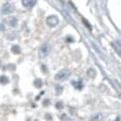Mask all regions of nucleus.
<instances>
[{
  "label": "nucleus",
  "mask_w": 121,
  "mask_h": 121,
  "mask_svg": "<svg viewBox=\"0 0 121 121\" xmlns=\"http://www.w3.org/2000/svg\"><path fill=\"white\" fill-rule=\"evenodd\" d=\"M70 74H71L70 70L67 69V68H64V69L59 71V72L55 75L54 78H55L56 80H65V79H67V78L69 77Z\"/></svg>",
  "instance_id": "f257e3e1"
},
{
  "label": "nucleus",
  "mask_w": 121,
  "mask_h": 121,
  "mask_svg": "<svg viewBox=\"0 0 121 121\" xmlns=\"http://www.w3.org/2000/svg\"><path fill=\"white\" fill-rule=\"evenodd\" d=\"M49 51H50V46L48 43H44L39 49V57L40 58H46L48 55Z\"/></svg>",
  "instance_id": "f03ea898"
},
{
  "label": "nucleus",
  "mask_w": 121,
  "mask_h": 121,
  "mask_svg": "<svg viewBox=\"0 0 121 121\" xmlns=\"http://www.w3.org/2000/svg\"><path fill=\"white\" fill-rule=\"evenodd\" d=\"M59 20H58V17L55 15H51V16H48L47 18V23L48 25H49L50 27H55L58 23Z\"/></svg>",
  "instance_id": "7ed1b4c3"
},
{
  "label": "nucleus",
  "mask_w": 121,
  "mask_h": 121,
  "mask_svg": "<svg viewBox=\"0 0 121 121\" xmlns=\"http://www.w3.org/2000/svg\"><path fill=\"white\" fill-rule=\"evenodd\" d=\"M12 10H13V7L9 3H5L2 7V11L4 13H10L12 12Z\"/></svg>",
  "instance_id": "20e7f679"
},
{
  "label": "nucleus",
  "mask_w": 121,
  "mask_h": 121,
  "mask_svg": "<svg viewBox=\"0 0 121 121\" xmlns=\"http://www.w3.org/2000/svg\"><path fill=\"white\" fill-rule=\"evenodd\" d=\"M72 85L76 88V90H82V88L84 87V84H83V81L81 79H78V80H73L72 81Z\"/></svg>",
  "instance_id": "39448f33"
},
{
  "label": "nucleus",
  "mask_w": 121,
  "mask_h": 121,
  "mask_svg": "<svg viewBox=\"0 0 121 121\" xmlns=\"http://www.w3.org/2000/svg\"><path fill=\"white\" fill-rule=\"evenodd\" d=\"M6 22H7L9 26L14 27V26L17 25V19H16L15 17H9V18L6 19Z\"/></svg>",
  "instance_id": "423d86ee"
},
{
  "label": "nucleus",
  "mask_w": 121,
  "mask_h": 121,
  "mask_svg": "<svg viewBox=\"0 0 121 121\" xmlns=\"http://www.w3.org/2000/svg\"><path fill=\"white\" fill-rule=\"evenodd\" d=\"M22 5H23L25 8L30 9V8L35 6V0H22Z\"/></svg>",
  "instance_id": "0eeeda50"
},
{
  "label": "nucleus",
  "mask_w": 121,
  "mask_h": 121,
  "mask_svg": "<svg viewBox=\"0 0 121 121\" xmlns=\"http://www.w3.org/2000/svg\"><path fill=\"white\" fill-rule=\"evenodd\" d=\"M11 51H12L13 53H15V54H18V53L21 52V48H20L19 46H13V47L11 48Z\"/></svg>",
  "instance_id": "6e6552de"
},
{
  "label": "nucleus",
  "mask_w": 121,
  "mask_h": 121,
  "mask_svg": "<svg viewBox=\"0 0 121 121\" xmlns=\"http://www.w3.org/2000/svg\"><path fill=\"white\" fill-rule=\"evenodd\" d=\"M1 82H2V84H7V83H9V79H8V77L7 76H1Z\"/></svg>",
  "instance_id": "1a4fd4ad"
},
{
  "label": "nucleus",
  "mask_w": 121,
  "mask_h": 121,
  "mask_svg": "<svg viewBox=\"0 0 121 121\" xmlns=\"http://www.w3.org/2000/svg\"><path fill=\"white\" fill-rule=\"evenodd\" d=\"M41 84H42V83H41V81H40L39 79H36V80L35 81V85L36 86V88H40V87H41Z\"/></svg>",
  "instance_id": "9d476101"
},
{
  "label": "nucleus",
  "mask_w": 121,
  "mask_h": 121,
  "mask_svg": "<svg viewBox=\"0 0 121 121\" xmlns=\"http://www.w3.org/2000/svg\"><path fill=\"white\" fill-rule=\"evenodd\" d=\"M61 91H62V88H61L60 86H56V91H57V94H60Z\"/></svg>",
  "instance_id": "9b49d317"
},
{
  "label": "nucleus",
  "mask_w": 121,
  "mask_h": 121,
  "mask_svg": "<svg viewBox=\"0 0 121 121\" xmlns=\"http://www.w3.org/2000/svg\"><path fill=\"white\" fill-rule=\"evenodd\" d=\"M61 106H62V104H61V103H59L58 104H56V107H58V108H61Z\"/></svg>",
  "instance_id": "f8f14e48"
},
{
  "label": "nucleus",
  "mask_w": 121,
  "mask_h": 121,
  "mask_svg": "<svg viewBox=\"0 0 121 121\" xmlns=\"http://www.w3.org/2000/svg\"><path fill=\"white\" fill-rule=\"evenodd\" d=\"M48 100H46V101H45V103H44V104H45V105H47V104H48Z\"/></svg>",
  "instance_id": "ddd939ff"
}]
</instances>
